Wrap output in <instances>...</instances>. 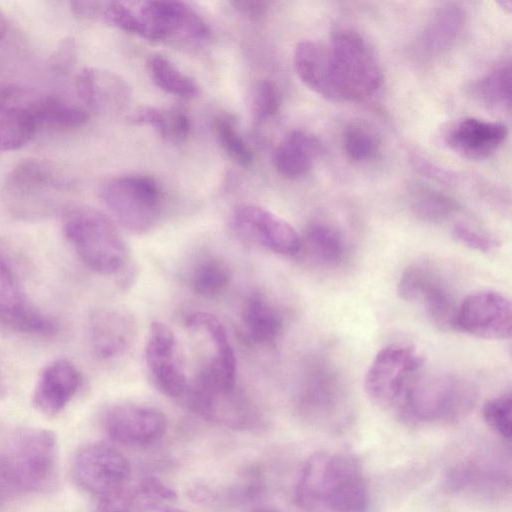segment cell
Returning a JSON list of instances; mask_svg holds the SVG:
<instances>
[{
    "instance_id": "40",
    "label": "cell",
    "mask_w": 512,
    "mask_h": 512,
    "mask_svg": "<svg viewBox=\"0 0 512 512\" xmlns=\"http://www.w3.org/2000/svg\"><path fill=\"white\" fill-rule=\"evenodd\" d=\"M102 19L125 32L142 36L137 11H134L124 2H105Z\"/></svg>"
},
{
    "instance_id": "38",
    "label": "cell",
    "mask_w": 512,
    "mask_h": 512,
    "mask_svg": "<svg viewBox=\"0 0 512 512\" xmlns=\"http://www.w3.org/2000/svg\"><path fill=\"white\" fill-rule=\"evenodd\" d=\"M281 105L277 86L268 80L257 84L253 96V112L258 122L264 121L278 113Z\"/></svg>"
},
{
    "instance_id": "15",
    "label": "cell",
    "mask_w": 512,
    "mask_h": 512,
    "mask_svg": "<svg viewBox=\"0 0 512 512\" xmlns=\"http://www.w3.org/2000/svg\"><path fill=\"white\" fill-rule=\"evenodd\" d=\"M234 230L246 240L281 255L300 252L301 237L283 218L254 204L238 206L231 217Z\"/></svg>"
},
{
    "instance_id": "10",
    "label": "cell",
    "mask_w": 512,
    "mask_h": 512,
    "mask_svg": "<svg viewBox=\"0 0 512 512\" xmlns=\"http://www.w3.org/2000/svg\"><path fill=\"white\" fill-rule=\"evenodd\" d=\"M71 473L78 487L102 499L124 490L131 467L114 448L104 443H88L76 451Z\"/></svg>"
},
{
    "instance_id": "29",
    "label": "cell",
    "mask_w": 512,
    "mask_h": 512,
    "mask_svg": "<svg viewBox=\"0 0 512 512\" xmlns=\"http://www.w3.org/2000/svg\"><path fill=\"white\" fill-rule=\"evenodd\" d=\"M132 124L152 127L162 138L180 143L184 141L191 128L187 115L179 110L164 111L151 106L139 107L130 115Z\"/></svg>"
},
{
    "instance_id": "43",
    "label": "cell",
    "mask_w": 512,
    "mask_h": 512,
    "mask_svg": "<svg viewBox=\"0 0 512 512\" xmlns=\"http://www.w3.org/2000/svg\"><path fill=\"white\" fill-rule=\"evenodd\" d=\"M76 57V46L73 39H64L51 57V65L56 71H67Z\"/></svg>"
},
{
    "instance_id": "5",
    "label": "cell",
    "mask_w": 512,
    "mask_h": 512,
    "mask_svg": "<svg viewBox=\"0 0 512 512\" xmlns=\"http://www.w3.org/2000/svg\"><path fill=\"white\" fill-rule=\"evenodd\" d=\"M68 183L49 163L26 159L7 175L2 201L7 211L21 220H40L63 206Z\"/></svg>"
},
{
    "instance_id": "1",
    "label": "cell",
    "mask_w": 512,
    "mask_h": 512,
    "mask_svg": "<svg viewBox=\"0 0 512 512\" xmlns=\"http://www.w3.org/2000/svg\"><path fill=\"white\" fill-rule=\"evenodd\" d=\"M294 500L305 512H367L369 489L363 467L348 453L316 452L300 470Z\"/></svg>"
},
{
    "instance_id": "44",
    "label": "cell",
    "mask_w": 512,
    "mask_h": 512,
    "mask_svg": "<svg viewBox=\"0 0 512 512\" xmlns=\"http://www.w3.org/2000/svg\"><path fill=\"white\" fill-rule=\"evenodd\" d=\"M105 2L103 1H73L70 3L73 14L85 20L102 19Z\"/></svg>"
},
{
    "instance_id": "31",
    "label": "cell",
    "mask_w": 512,
    "mask_h": 512,
    "mask_svg": "<svg viewBox=\"0 0 512 512\" xmlns=\"http://www.w3.org/2000/svg\"><path fill=\"white\" fill-rule=\"evenodd\" d=\"M232 275V269L225 260L220 257H208L193 268L190 285L197 295L214 298L226 291Z\"/></svg>"
},
{
    "instance_id": "30",
    "label": "cell",
    "mask_w": 512,
    "mask_h": 512,
    "mask_svg": "<svg viewBox=\"0 0 512 512\" xmlns=\"http://www.w3.org/2000/svg\"><path fill=\"white\" fill-rule=\"evenodd\" d=\"M147 69L153 82L169 94L190 99L200 93L197 83L163 55L151 56L147 61Z\"/></svg>"
},
{
    "instance_id": "25",
    "label": "cell",
    "mask_w": 512,
    "mask_h": 512,
    "mask_svg": "<svg viewBox=\"0 0 512 512\" xmlns=\"http://www.w3.org/2000/svg\"><path fill=\"white\" fill-rule=\"evenodd\" d=\"M241 324L245 337L256 344H268L281 335L283 318L261 294H252L244 304Z\"/></svg>"
},
{
    "instance_id": "13",
    "label": "cell",
    "mask_w": 512,
    "mask_h": 512,
    "mask_svg": "<svg viewBox=\"0 0 512 512\" xmlns=\"http://www.w3.org/2000/svg\"><path fill=\"white\" fill-rule=\"evenodd\" d=\"M180 400L203 419L234 430L252 429L259 421L256 409L236 386L209 388L192 382Z\"/></svg>"
},
{
    "instance_id": "20",
    "label": "cell",
    "mask_w": 512,
    "mask_h": 512,
    "mask_svg": "<svg viewBox=\"0 0 512 512\" xmlns=\"http://www.w3.org/2000/svg\"><path fill=\"white\" fill-rule=\"evenodd\" d=\"M76 92L85 106L97 113L121 112L130 101V88L118 74L95 67H85L76 78Z\"/></svg>"
},
{
    "instance_id": "47",
    "label": "cell",
    "mask_w": 512,
    "mask_h": 512,
    "mask_svg": "<svg viewBox=\"0 0 512 512\" xmlns=\"http://www.w3.org/2000/svg\"><path fill=\"white\" fill-rule=\"evenodd\" d=\"M146 508L150 512H187L183 509L173 507V506H168V505L161 504V503L154 502V501L148 502L146 504Z\"/></svg>"
},
{
    "instance_id": "16",
    "label": "cell",
    "mask_w": 512,
    "mask_h": 512,
    "mask_svg": "<svg viewBox=\"0 0 512 512\" xmlns=\"http://www.w3.org/2000/svg\"><path fill=\"white\" fill-rule=\"evenodd\" d=\"M40 93L19 86L0 87V152L25 146L41 127Z\"/></svg>"
},
{
    "instance_id": "18",
    "label": "cell",
    "mask_w": 512,
    "mask_h": 512,
    "mask_svg": "<svg viewBox=\"0 0 512 512\" xmlns=\"http://www.w3.org/2000/svg\"><path fill=\"white\" fill-rule=\"evenodd\" d=\"M145 357L158 389L168 397L181 399L189 383L179 359L177 339L166 323H151Z\"/></svg>"
},
{
    "instance_id": "21",
    "label": "cell",
    "mask_w": 512,
    "mask_h": 512,
    "mask_svg": "<svg viewBox=\"0 0 512 512\" xmlns=\"http://www.w3.org/2000/svg\"><path fill=\"white\" fill-rule=\"evenodd\" d=\"M80 385V372L72 362L54 360L40 373L33 392V404L41 413L55 416L71 402Z\"/></svg>"
},
{
    "instance_id": "50",
    "label": "cell",
    "mask_w": 512,
    "mask_h": 512,
    "mask_svg": "<svg viewBox=\"0 0 512 512\" xmlns=\"http://www.w3.org/2000/svg\"><path fill=\"white\" fill-rule=\"evenodd\" d=\"M252 512H281V511H278L276 509H271V508H257L255 510H253Z\"/></svg>"
},
{
    "instance_id": "42",
    "label": "cell",
    "mask_w": 512,
    "mask_h": 512,
    "mask_svg": "<svg viewBox=\"0 0 512 512\" xmlns=\"http://www.w3.org/2000/svg\"><path fill=\"white\" fill-rule=\"evenodd\" d=\"M138 493L146 497L156 500H174L176 492L162 480L156 476H148L143 478L138 487Z\"/></svg>"
},
{
    "instance_id": "3",
    "label": "cell",
    "mask_w": 512,
    "mask_h": 512,
    "mask_svg": "<svg viewBox=\"0 0 512 512\" xmlns=\"http://www.w3.org/2000/svg\"><path fill=\"white\" fill-rule=\"evenodd\" d=\"M62 231L90 270L114 275L126 267L128 247L114 222L102 212L88 206L70 207L63 213Z\"/></svg>"
},
{
    "instance_id": "26",
    "label": "cell",
    "mask_w": 512,
    "mask_h": 512,
    "mask_svg": "<svg viewBox=\"0 0 512 512\" xmlns=\"http://www.w3.org/2000/svg\"><path fill=\"white\" fill-rule=\"evenodd\" d=\"M293 64L297 76L309 89L330 100L326 45L312 40L300 41L294 49Z\"/></svg>"
},
{
    "instance_id": "22",
    "label": "cell",
    "mask_w": 512,
    "mask_h": 512,
    "mask_svg": "<svg viewBox=\"0 0 512 512\" xmlns=\"http://www.w3.org/2000/svg\"><path fill=\"white\" fill-rule=\"evenodd\" d=\"M508 134L505 124L475 117H467L447 132L448 146L460 156L481 160L492 155Z\"/></svg>"
},
{
    "instance_id": "45",
    "label": "cell",
    "mask_w": 512,
    "mask_h": 512,
    "mask_svg": "<svg viewBox=\"0 0 512 512\" xmlns=\"http://www.w3.org/2000/svg\"><path fill=\"white\" fill-rule=\"evenodd\" d=\"M98 512H131L130 496L124 491L100 499Z\"/></svg>"
},
{
    "instance_id": "24",
    "label": "cell",
    "mask_w": 512,
    "mask_h": 512,
    "mask_svg": "<svg viewBox=\"0 0 512 512\" xmlns=\"http://www.w3.org/2000/svg\"><path fill=\"white\" fill-rule=\"evenodd\" d=\"M321 151L320 142L302 130L291 131L277 146L273 162L277 172L289 179L306 175Z\"/></svg>"
},
{
    "instance_id": "36",
    "label": "cell",
    "mask_w": 512,
    "mask_h": 512,
    "mask_svg": "<svg viewBox=\"0 0 512 512\" xmlns=\"http://www.w3.org/2000/svg\"><path fill=\"white\" fill-rule=\"evenodd\" d=\"M215 127L218 140L229 157L238 165L249 167L253 162V153L234 124L228 118L220 117Z\"/></svg>"
},
{
    "instance_id": "37",
    "label": "cell",
    "mask_w": 512,
    "mask_h": 512,
    "mask_svg": "<svg viewBox=\"0 0 512 512\" xmlns=\"http://www.w3.org/2000/svg\"><path fill=\"white\" fill-rule=\"evenodd\" d=\"M485 423L500 437L510 441L512 421L511 393H505L485 402L482 408Z\"/></svg>"
},
{
    "instance_id": "19",
    "label": "cell",
    "mask_w": 512,
    "mask_h": 512,
    "mask_svg": "<svg viewBox=\"0 0 512 512\" xmlns=\"http://www.w3.org/2000/svg\"><path fill=\"white\" fill-rule=\"evenodd\" d=\"M88 337L96 358L112 360L130 349L136 337V322L123 310L98 309L90 315Z\"/></svg>"
},
{
    "instance_id": "9",
    "label": "cell",
    "mask_w": 512,
    "mask_h": 512,
    "mask_svg": "<svg viewBox=\"0 0 512 512\" xmlns=\"http://www.w3.org/2000/svg\"><path fill=\"white\" fill-rule=\"evenodd\" d=\"M423 363L422 354L412 345L395 343L382 348L365 374L366 395L377 406L394 410L421 374Z\"/></svg>"
},
{
    "instance_id": "12",
    "label": "cell",
    "mask_w": 512,
    "mask_h": 512,
    "mask_svg": "<svg viewBox=\"0 0 512 512\" xmlns=\"http://www.w3.org/2000/svg\"><path fill=\"white\" fill-rule=\"evenodd\" d=\"M397 292L403 300L418 304L439 329H455L459 304L433 267L425 264L408 266L399 278Z\"/></svg>"
},
{
    "instance_id": "17",
    "label": "cell",
    "mask_w": 512,
    "mask_h": 512,
    "mask_svg": "<svg viewBox=\"0 0 512 512\" xmlns=\"http://www.w3.org/2000/svg\"><path fill=\"white\" fill-rule=\"evenodd\" d=\"M107 436L122 445L146 446L163 437L168 421L160 410L138 404H118L103 416Z\"/></svg>"
},
{
    "instance_id": "49",
    "label": "cell",
    "mask_w": 512,
    "mask_h": 512,
    "mask_svg": "<svg viewBox=\"0 0 512 512\" xmlns=\"http://www.w3.org/2000/svg\"><path fill=\"white\" fill-rule=\"evenodd\" d=\"M498 4L506 11L510 12L512 7V1L511 0H501L498 2Z\"/></svg>"
},
{
    "instance_id": "33",
    "label": "cell",
    "mask_w": 512,
    "mask_h": 512,
    "mask_svg": "<svg viewBox=\"0 0 512 512\" xmlns=\"http://www.w3.org/2000/svg\"><path fill=\"white\" fill-rule=\"evenodd\" d=\"M472 92L482 103L490 107H509L511 99L510 64L500 65L481 77L473 84Z\"/></svg>"
},
{
    "instance_id": "48",
    "label": "cell",
    "mask_w": 512,
    "mask_h": 512,
    "mask_svg": "<svg viewBox=\"0 0 512 512\" xmlns=\"http://www.w3.org/2000/svg\"><path fill=\"white\" fill-rule=\"evenodd\" d=\"M6 32H7V20H6L4 13L0 9V41L4 38V36L6 35Z\"/></svg>"
},
{
    "instance_id": "27",
    "label": "cell",
    "mask_w": 512,
    "mask_h": 512,
    "mask_svg": "<svg viewBox=\"0 0 512 512\" xmlns=\"http://www.w3.org/2000/svg\"><path fill=\"white\" fill-rule=\"evenodd\" d=\"M302 250L316 264L334 267L343 262L348 246L339 229L325 222H313L301 238Z\"/></svg>"
},
{
    "instance_id": "2",
    "label": "cell",
    "mask_w": 512,
    "mask_h": 512,
    "mask_svg": "<svg viewBox=\"0 0 512 512\" xmlns=\"http://www.w3.org/2000/svg\"><path fill=\"white\" fill-rule=\"evenodd\" d=\"M477 395L472 382L460 375L420 374L394 411L402 422L412 426L452 424L471 412Z\"/></svg>"
},
{
    "instance_id": "46",
    "label": "cell",
    "mask_w": 512,
    "mask_h": 512,
    "mask_svg": "<svg viewBox=\"0 0 512 512\" xmlns=\"http://www.w3.org/2000/svg\"><path fill=\"white\" fill-rule=\"evenodd\" d=\"M231 4L240 14L250 19H258L262 17L268 8L267 2L255 0L233 1Z\"/></svg>"
},
{
    "instance_id": "32",
    "label": "cell",
    "mask_w": 512,
    "mask_h": 512,
    "mask_svg": "<svg viewBox=\"0 0 512 512\" xmlns=\"http://www.w3.org/2000/svg\"><path fill=\"white\" fill-rule=\"evenodd\" d=\"M40 124L58 128H75L84 125L89 114L60 96L42 94L39 108Z\"/></svg>"
},
{
    "instance_id": "14",
    "label": "cell",
    "mask_w": 512,
    "mask_h": 512,
    "mask_svg": "<svg viewBox=\"0 0 512 512\" xmlns=\"http://www.w3.org/2000/svg\"><path fill=\"white\" fill-rule=\"evenodd\" d=\"M510 300L493 290L469 294L457 309L455 329L481 339H508L511 336Z\"/></svg>"
},
{
    "instance_id": "7",
    "label": "cell",
    "mask_w": 512,
    "mask_h": 512,
    "mask_svg": "<svg viewBox=\"0 0 512 512\" xmlns=\"http://www.w3.org/2000/svg\"><path fill=\"white\" fill-rule=\"evenodd\" d=\"M99 195L115 219L135 234L153 229L162 214V190L156 180L148 176L110 178L101 185Z\"/></svg>"
},
{
    "instance_id": "11",
    "label": "cell",
    "mask_w": 512,
    "mask_h": 512,
    "mask_svg": "<svg viewBox=\"0 0 512 512\" xmlns=\"http://www.w3.org/2000/svg\"><path fill=\"white\" fill-rule=\"evenodd\" d=\"M137 15L141 37L148 40L202 42L210 36V28L203 17L184 2L146 1L140 5Z\"/></svg>"
},
{
    "instance_id": "34",
    "label": "cell",
    "mask_w": 512,
    "mask_h": 512,
    "mask_svg": "<svg viewBox=\"0 0 512 512\" xmlns=\"http://www.w3.org/2000/svg\"><path fill=\"white\" fill-rule=\"evenodd\" d=\"M410 205L417 217L431 223L445 221L458 209L453 199L422 186H416L411 190Z\"/></svg>"
},
{
    "instance_id": "4",
    "label": "cell",
    "mask_w": 512,
    "mask_h": 512,
    "mask_svg": "<svg viewBox=\"0 0 512 512\" xmlns=\"http://www.w3.org/2000/svg\"><path fill=\"white\" fill-rule=\"evenodd\" d=\"M328 47L330 101H358L374 94L382 73L366 40L350 29L334 32Z\"/></svg>"
},
{
    "instance_id": "8",
    "label": "cell",
    "mask_w": 512,
    "mask_h": 512,
    "mask_svg": "<svg viewBox=\"0 0 512 512\" xmlns=\"http://www.w3.org/2000/svg\"><path fill=\"white\" fill-rule=\"evenodd\" d=\"M0 326L9 331L50 337L59 330L54 318L28 298L19 263L11 250L0 242Z\"/></svg>"
},
{
    "instance_id": "28",
    "label": "cell",
    "mask_w": 512,
    "mask_h": 512,
    "mask_svg": "<svg viewBox=\"0 0 512 512\" xmlns=\"http://www.w3.org/2000/svg\"><path fill=\"white\" fill-rule=\"evenodd\" d=\"M465 18V11L459 5H443L425 26L420 39L421 47L429 54L447 50L461 34Z\"/></svg>"
},
{
    "instance_id": "39",
    "label": "cell",
    "mask_w": 512,
    "mask_h": 512,
    "mask_svg": "<svg viewBox=\"0 0 512 512\" xmlns=\"http://www.w3.org/2000/svg\"><path fill=\"white\" fill-rule=\"evenodd\" d=\"M452 235L464 246L483 253L493 251L500 245L496 236L465 223L455 224Z\"/></svg>"
},
{
    "instance_id": "41",
    "label": "cell",
    "mask_w": 512,
    "mask_h": 512,
    "mask_svg": "<svg viewBox=\"0 0 512 512\" xmlns=\"http://www.w3.org/2000/svg\"><path fill=\"white\" fill-rule=\"evenodd\" d=\"M411 161L419 173L430 179L445 185H455L457 182L458 177L453 171L442 168L422 155L414 153Z\"/></svg>"
},
{
    "instance_id": "6",
    "label": "cell",
    "mask_w": 512,
    "mask_h": 512,
    "mask_svg": "<svg viewBox=\"0 0 512 512\" xmlns=\"http://www.w3.org/2000/svg\"><path fill=\"white\" fill-rule=\"evenodd\" d=\"M0 477L17 489L40 492L57 478V439L43 428L18 432L0 454Z\"/></svg>"
},
{
    "instance_id": "35",
    "label": "cell",
    "mask_w": 512,
    "mask_h": 512,
    "mask_svg": "<svg viewBox=\"0 0 512 512\" xmlns=\"http://www.w3.org/2000/svg\"><path fill=\"white\" fill-rule=\"evenodd\" d=\"M346 156L355 162H365L376 157L381 140L378 133L363 122L349 123L342 136Z\"/></svg>"
},
{
    "instance_id": "23",
    "label": "cell",
    "mask_w": 512,
    "mask_h": 512,
    "mask_svg": "<svg viewBox=\"0 0 512 512\" xmlns=\"http://www.w3.org/2000/svg\"><path fill=\"white\" fill-rule=\"evenodd\" d=\"M185 324L204 333L213 344L214 354L201 371L219 385L236 386V358L221 321L213 314L194 312L186 317Z\"/></svg>"
}]
</instances>
